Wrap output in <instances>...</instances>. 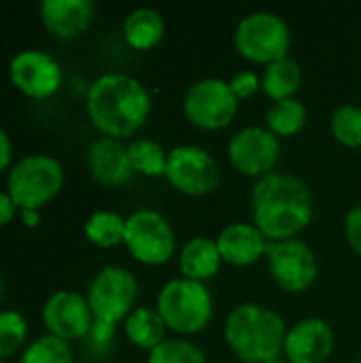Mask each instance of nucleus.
<instances>
[{
	"mask_svg": "<svg viewBox=\"0 0 361 363\" xmlns=\"http://www.w3.org/2000/svg\"><path fill=\"white\" fill-rule=\"evenodd\" d=\"M313 215V194L300 177L274 170L253 183L251 223L268 242L300 238L311 225Z\"/></svg>",
	"mask_w": 361,
	"mask_h": 363,
	"instance_id": "1",
	"label": "nucleus"
},
{
	"mask_svg": "<svg viewBox=\"0 0 361 363\" xmlns=\"http://www.w3.org/2000/svg\"><path fill=\"white\" fill-rule=\"evenodd\" d=\"M85 106L91 125L102 136L126 140L147 123L153 100L140 79L126 72H106L89 85Z\"/></svg>",
	"mask_w": 361,
	"mask_h": 363,
	"instance_id": "2",
	"label": "nucleus"
},
{
	"mask_svg": "<svg viewBox=\"0 0 361 363\" xmlns=\"http://www.w3.org/2000/svg\"><path fill=\"white\" fill-rule=\"evenodd\" d=\"M285 334V319L257 302L232 308L223 323V338L230 351L245 363H268L283 357Z\"/></svg>",
	"mask_w": 361,
	"mask_h": 363,
	"instance_id": "3",
	"label": "nucleus"
},
{
	"mask_svg": "<svg viewBox=\"0 0 361 363\" xmlns=\"http://www.w3.org/2000/svg\"><path fill=\"white\" fill-rule=\"evenodd\" d=\"M85 298L94 315L89 340L98 349H104L115 338L117 325H123V321L136 308L138 279L128 268L104 266L94 274Z\"/></svg>",
	"mask_w": 361,
	"mask_h": 363,
	"instance_id": "4",
	"label": "nucleus"
},
{
	"mask_svg": "<svg viewBox=\"0 0 361 363\" xmlns=\"http://www.w3.org/2000/svg\"><path fill=\"white\" fill-rule=\"evenodd\" d=\"M155 311L170 332L187 338L209 328L215 315V302L206 283L179 277L162 285L155 298Z\"/></svg>",
	"mask_w": 361,
	"mask_h": 363,
	"instance_id": "5",
	"label": "nucleus"
},
{
	"mask_svg": "<svg viewBox=\"0 0 361 363\" xmlns=\"http://www.w3.org/2000/svg\"><path fill=\"white\" fill-rule=\"evenodd\" d=\"M64 187V166L47 153H32L11 166L6 194L19 211H40Z\"/></svg>",
	"mask_w": 361,
	"mask_h": 363,
	"instance_id": "6",
	"label": "nucleus"
},
{
	"mask_svg": "<svg viewBox=\"0 0 361 363\" xmlns=\"http://www.w3.org/2000/svg\"><path fill=\"white\" fill-rule=\"evenodd\" d=\"M234 47L240 57L266 68L272 62L289 57L291 28L274 11H253L236 23Z\"/></svg>",
	"mask_w": 361,
	"mask_h": 363,
	"instance_id": "7",
	"label": "nucleus"
},
{
	"mask_svg": "<svg viewBox=\"0 0 361 363\" xmlns=\"http://www.w3.org/2000/svg\"><path fill=\"white\" fill-rule=\"evenodd\" d=\"M123 247L143 266H164L177 251V234L160 211L140 208L126 217Z\"/></svg>",
	"mask_w": 361,
	"mask_h": 363,
	"instance_id": "8",
	"label": "nucleus"
},
{
	"mask_svg": "<svg viewBox=\"0 0 361 363\" xmlns=\"http://www.w3.org/2000/svg\"><path fill=\"white\" fill-rule=\"evenodd\" d=\"M185 119L200 130H223L228 128L240 108V100L234 96L230 81L219 77H206L191 83L183 96Z\"/></svg>",
	"mask_w": 361,
	"mask_h": 363,
	"instance_id": "9",
	"label": "nucleus"
},
{
	"mask_svg": "<svg viewBox=\"0 0 361 363\" xmlns=\"http://www.w3.org/2000/svg\"><path fill=\"white\" fill-rule=\"evenodd\" d=\"M164 179L183 196L202 198L217 189L221 181L217 160L198 145H177L168 151Z\"/></svg>",
	"mask_w": 361,
	"mask_h": 363,
	"instance_id": "10",
	"label": "nucleus"
},
{
	"mask_svg": "<svg viewBox=\"0 0 361 363\" xmlns=\"http://www.w3.org/2000/svg\"><path fill=\"white\" fill-rule=\"evenodd\" d=\"M266 262L272 281L287 294L309 291L319 277L317 255L302 238L270 242Z\"/></svg>",
	"mask_w": 361,
	"mask_h": 363,
	"instance_id": "11",
	"label": "nucleus"
},
{
	"mask_svg": "<svg viewBox=\"0 0 361 363\" xmlns=\"http://www.w3.org/2000/svg\"><path fill=\"white\" fill-rule=\"evenodd\" d=\"M281 157V138L274 136L266 125H247L238 130L228 143L230 166L251 179H262L274 172Z\"/></svg>",
	"mask_w": 361,
	"mask_h": 363,
	"instance_id": "12",
	"label": "nucleus"
},
{
	"mask_svg": "<svg viewBox=\"0 0 361 363\" xmlns=\"http://www.w3.org/2000/svg\"><path fill=\"white\" fill-rule=\"evenodd\" d=\"M13 87L30 100L51 98L64 81L60 62L43 49H23L9 64Z\"/></svg>",
	"mask_w": 361,
	"mask_h": 363,
	"instance_id": "13",
	"label": "nucleus"
},
{
	"mask_svg": "<svg viewBox=\"0 0 361 363\" xmlns=\"http://www.w3.org/2000/svg\"><path fill=\"white\" fill-rule=\"evenodd\" d=\"M43 323L49 336L72 342L89 336L94 315L85 296L70 289H60L47 298L43 306Z\"/></svg>",
	"mask_w": 361,
	"mask_h": 363,
	"instance_id": "14",
	"label": "nucleus"
},
{
	"mask_svg": "<svg viewBox=\"0 0 361 363\" xmlns=\"http://www.w3.org/2000/svg\"><path fill=\"white\" fill-rule=\"evenodd\" d=\"M334 330L321 317H306L287 328L283 357L289 363H326L334 351Z\"/></svg>",
	"mask_w": 361,
	"mask_h": 363,
	"instance_id": "15",
	"label": "nucleus"
},
{
	"mask_svg": "<svg viewBox=\"0 0 361 363\" xmlns=\"http://www.w3.org/2000/svg\"><path fill=\"white\" fill-rule=\"evenodd\" d=\"M87 170L91 179L106 189L123 187L134 177L128 145L109 136L96 138L87 149Z\"/></svg>",
	"mask_w": 361,
	"mask_h": 363,
	"instance_id": "16",
	"label": "nucleus"
},
{
	"mask_svg": "<svg viewBox=\"0 0 361 363\" xmlns=\"http://www.w3.org/2000/svg\"><path fill=\"white\" fill-rule=\"evenodd\" d=\"M38 15L47 32L55 38H79L96 19V4L91 0H43Z\"/></svg>",
	"mask_w": 361,
	"mask_h": 363,
	"instance_id": "17",
	"label": "nucleus"
},
{
	"mask_svg": "<svg viewBox=\"0 0 361 363\" xmlns=\"http://www.w3.org/2000/svg\"><path fill=\"white\" fill-rule=\"evenodd\" d=\"M217 247L221 253L223 264L236 266V268H247L266 257L268 251V238L247 221H234L228 223L219 234H217Z\"/></svg>",
	"mask_w": 361,
	"mask_h": 363,
	"instance_id": "18",
	"label": "nucleus"
},
{
	"mask_svg": "<svg viewBox=\"0 0 361 363\" xmlns=\"http://www.w3.org/2000/svg\"><path fill=\"white\" fill-rule=\"evenodd\" d=\"M221 253L215 238L194 236L179 251V270L183 279L206 283L221 270Z\"/></svg>",
	"mask_w": 361,
	"mask_h": 363,
	"instance_id": "19",
	"label": "nucleus"
},
{
	"mask_svg": "<svg viewBox=\"0 0 361 363\" xmlns=\"http://www.w3.org/2000/svg\"><path fill=\"white\" fill-rule=\"evenodd\" d=\"M121 34L126 45L134 51H151L162 43L166 34V21L160 11L151 6H138L126 15Z\"/></svg>",
	"mask_w": 361,
	"mask_h": 363,
	"instance_id": "20",
	"label": "nucleus"
},
{
	"mask_svg": "<svg viewBox=\"0 0 361 363\" xmlns=\"http://www.w3.org/2000/svg\"><path fill=\"white\" fill-rule=\"evenodd\" d=\"M166 332L168 328L160 313L155 311V306H136L123 321V334L130 340V345L147 353L168 338Z\"/></svg>",
	"mask_w": 361,
	"mask_h": 363,
	"instance_id": "21",
	"label": "nucleus"
},
{
	"mask_svg": "<svg viewBox=\"0 0 361 363\" xmlns=\"http://www.w3.org/2000/svg\"><path fill=\"white\" fill-rule=\"evenodd\" d=\"M300 85H302V68L294 57H283L279 62H272L262 72V91L272 102L296 98Z\"/></svg>",
	"mask_w": 361,
	"mask_h": 363,
	"instance_id": "22",
	"label": "nucleus"
},
{
	"mask_svg": "<svg viewBox=\"0 0 361 363\" xmlns=\"http://www.w3.org/2000/svg\"><path fill=\"white\" fill-rule=\"evenodd\" d=\"M309 123V108L298 98L272 102L266 111V128L279 138L298 136Z\"/></svg>",
	"mask_w": 361,
	"mask_h": 363,
	"instance_id": "23",
	"label": "nucleus"
},
{
	"mask_svg": "<svg viewBox=\"0 0 361 363\" xmlns=\"http://www.w3.org/2000/svg\"><path fill=\"white\" fill-rule=\"evenodd\" d=\"M85 238L100 247V249H113L123 245L126 234V217H121L115 211H96L85 221Z\"/></svg>",
	"mask_w": 361,
	"mask_h": 363,
	"instance_id": "24",
	"label": "nucleus"
},
{
	"mask_svg": "<svg viewBox=\"0 0 361 363\" xmlns=\"http://www.w3.org/2000/svg\"><path fill=\"white\" fill-rule=\"evenodd\" d=\"M128 153H130V164H132L134 174L149 177V179L166 174L168 151L160 143L151 138H138L128 145Z\"/></svg>",
	"mask_w": 361,
	"mask_h": 363,
	"instance_id": "25",
	"label": "nucleus"
},
{
	"mask_svg": "<svg viewBox=\"0 0 361 363\" xmlns=\"http://www.w3.org/2000/svg\"><path fill=\"white\" fill-rule=\"evenodd\" d=\"M147 363H209V359L206 353L189 338L172 336L147 353Z\"/></svg>",
	"mask_w": 361,
	"mask_h": 363,
	"instance_id": "26",
	"label": "nucleus"
},
{
	"mask_svg": "<svg viewBox=\"0 0 361 363\" xmlns=\"http://www.w3.org/2000/svg\"><path fill=\"white\" fill-rule=\"evenodd\" d=\"M330 132L336 143L349 149H361V106L340 104L330 117Z\"/></svg>",
	"mask_w": 361,
	"mask_h": 363,
	"instance_id": "27",
	"label": "nucleus"
},
{
	"mask_svg": "<svg viewBox=\"0 0 361 363\" xmlns=\"http://www.w3.org/2000/svg\"><path fill=\"white\" fill-rule=\"evenodd\" d=\"M19 363H74L70 342L60 340L55 336H40L21 351Z\"/></svg>",
	"mask_w": 361,
	"mask_h": 363,
	"instance_id": "28",
	"label": "nucleus"
},
{
	"mask_svg": "<svg viewBox=\"0 0 361 363\" xmlns=\"http://www.w3.org/2000/svg\"><path fill=\"white\" fill-rule=\"evenodd\" d=\"M28 321L17 311H0V359L17 355L28 345Z\"/></svg>",
	"mask_w": 361,
	"mask_h": 363,
	"instance_id": "29",
	"label": "nucleus"
},
{
	"mask_svg": "<svg viewBox=\"0 0 361 363\" xmlns=\"http://www.w3.org/2000/svg\"><path fill=\"white\" fill-rule=\"evenodd\" d=\"M230 87L234 96L243 102V100L253 98L262 89V77L255 70H240L230 79Z\"/></svg>",
	"mask_w": 361,
	"mask_h": 363,
	"instance_id": "30",
	"label": "nucleus"
},
{
	"mask_svg": "<svg viewBox=\"0 0 361 363\" xmlns=\"http://www.w3.org/2000/svg\"><path fill=\"white\" fill-rule=\"evenodd\" d=\"M343 232H345L349 247L361 257V204L349 208L343 221Z\"/></svg>",
	"mask_w": 361,
	"mask_h": 363,
	"instance_id": "31",
	"label": "nucleus"
},
{
	"mask_svg": "<svg viewBox=\"0 0 361 363\" xmlns=\"http://www.w3.org/2000/svg\"><path fill=\"white\" fill-rule=\"evenodd\" d=\"M13 162V143L11 136L6 134V130L0 125V172L9 170Z\"/></svg>",
	"mask_w": 361,
	"mask_h": 363,
	"instance_id": "32",
	"label": "nucleus"
},
{
	"mask_svg": "<svg viewBox=\"0 0 361 363\" xmlns=\"http://www.w3.org/2000/svg\"><path fill=\"white\" fill-rule=\"evenodd\" d=\"M19 213V208L15 206V202L11 200V196L6 191H0V228L9 225L15 215Z\"/></svg>",
	"mask_w": 361,
	"mask_h": 363,
	"instance_id": "33",
	"label": "nucleus"
},
{
	"mask_svg": "<svg viewBox=\"0 0 361 363\" xmlns=\"http://www.w3.org/2000/svg\"><path fill=\"white\" fill-rule=\"evenodd\" d=\"M19 217L26 228H36L40 223V211H19Z\"/></svg>",
	"mask_w": 361,
	"mask_h": 363,
	"instance_id": "34",
	"label": "nucleus"
},
{
	"mask_svg": "<svg viewBox=\"0 0 361 363\" xmlns=\"http://www.w3.org/2000/svg\"><path fill=\"white\" fill-rule=\"evenodd\" d=\"M268 363H289L285 357H279V359H274V362H268Z\"/></svg>",
	"mask_w": 361,
	"mask_h": 363,
	"instance_id": "35",
	"label": "nucleus"
},
{
	"mask_svg": "<svg viewBox=\"0 0 361 363\" xmlns=\"http://www.w3.org/2000/svg\"><path fill=\"white\" fill-rule=\"evenodd\" d=\"M2 294H4V283H2V279H0V300H2Z\"/></svg>",
	"mask_w": 361,
	"mask_h": 363,
	"instance_id": "36",
	"label": "nucleus"
},
{
	"mask_svg": "<svg viewBox=\"0 0 361 363\" xmlns=\"http://www.w3.org/2000/svg\"><path fill=\"white\" fill-rule=\"evenodd\" d=\"M0 363H4V362H2V359H0Z\"/></svg>",
	"mask_w": 361,
	"mask_h": 363,
	"instance_id": "37",
	"label": "nucleus"
},
{
	"mask_svg": "<svg viewBox=\"0 0 361 363\" xmlns=\"http://www.w3.org/2000/svg\"><path fill=\"white\" fill-rule=\"evenodd\" d=\"M360 363H361V357H360Z\"/></svg>",
	"mask_w": 361,
	"mask_h": 363,
	"instance_id": "38",
	"label": "nucleus"
}]
</instances>
